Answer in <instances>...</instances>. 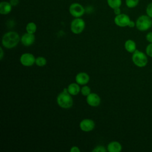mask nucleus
Listing matches in <instances>:
<instances>
[{"label": "nucleus", "instance_id": "b1692460", "mask_svg": "<svg viewBox=\"0 0 152 152\" xmlns=\"http://www.w3.org/2000/svg\"><path fill=\"white\" fill-rule=\"evenodd\" d=\"M106 151L107 150L103 146L98 145L92 150V152H106Z\"/></svg>", "mask_w": 152, "mask_h": 152}, {"label": "nucleus", "instance_id": "9b49d317", "mask_svg": "<svg viewBox=\"0 0 152 152\" xmlns=\"http://www.w3.org/2000/svg\"><path fill=\"white\" fill-rule=\"evenodd\" d=\"M34 41H35V36L34 35V34L29 33L27 32L24 34L21 37V43L26 46H29L33 45Z\"/></svg>", "mask_w": 152, "mask_h": 152}, {"label": "nucleus", "instance_id": "f3484780", "mask_svg": "<svg viewBox=\"0 0 152 152\" xmlns=\"http://www.w3.org/2000/svg\"><path fill=\"white\" fill-rule=\"evenodd\" d=\"M107 2L109 7L113 10L120 7L122 4L121 0H107Z\"/></svg>", "mask_w": 152, "mask_h": 152}, {"label": "nucleus", "instance_id": "39448f33", "mask_svg": "<svg viewBox=\"0 0 152 152\" xmlns=\"http://www.w3.org/2000/svg\"><path fill=\"white\" fill-rule=\"evenodd\" d=\"M85 26L86 24L84 21L79 17L75 18L71 21L70 28L71 31L74 34H78L83 32L85 28Z\"/></svg>", "mask_w": 152, "mask_h": 152}, {"label": "nucleus", "instance_id": "dca6fc26", "mask_svg": "<svg viewBox=\"0 0 152 152\" xmlns=\"http://www.w3.org/2000/svg\"><path fill=\"white\" fill-rule=\"evenodd\" d=\"M124 48L128 52L132 53L137 49V45L133 40L128 39L125 41L124 43Z\"/></svg>", "mask_w": 152, "mask_h": 152}, {"label": "nucleus", "instance_id": "4468645a", "mask_svg": "<svg viewBox=\"0 0 152 152\" xmlns=\"http://www.w3.org/2000/svg\"><path fill=\"white\" fill-rule=\"evenodd\" d=\"M12 10V5L10 2L3 1L0 3V13L3 15L9 14Z\"/></svg>", "mask_w": 152, "mask_h": 152}, {"label": "nucleus", "instance_id": "c756f323", "mask_svg": "<svg viewBox=\"0 0 152 152\" xmlns=\"http://www.w3.org/2000/svg\"><path fill=\"white\" fill-rule=\"evenodd\" d=\"M0 53H1V56H0V59H2L3 58V56H4V51H3V49L2 48H0Z\"/></svg>", "mask_w": 152, "mask_h": 152}, {"label": "nucleus", "instance_id": "ddd939ff", "mask_svg": "<svg viewBox=\"0 0 152 152\" xmlns=\"http://www.w3.org/2000/svg\"><path fill=\"white\" fill-rule=\"evenodd\" d=\"M122 145L116 141L109 142L107 147V150L109 152H120L122 150Z\"/></svg>", "mask_w": 152, "mask_h": 152}, {"label": "nucleus", "instance_id": "9d476101", "mask_svg": "<svg viewBox=\"0 0 152 152\" xmlns=\"http://www.w3.org/2000/svg\"><path fill=\"white\" fill-rule=\"evenodd\" d=\"M87 103L88 105L92 107H97L100 105L101 99L100 96L94 93H91L89 94L86 98Z\"/></svg>", "mask_w": 152, "mask_h": 152}, {"label": "nucleus", "instance_id": "423d86ee", "mask_svg": "<svg viewBox=\"0 0 152 152\" xmlns=\"http://www.w3.org/2000/svg\"><path fill=\"white\" fill-rule=\"evenodd\" d=\"M69 11L71 15L73 17L79 18L84 14L85 9L81 4L78 3H73L69 6Z\"/></svg>", "mask_w": 152, "mask_h": 152}, {"label": "nucleus", "instance_id": "f257e3e1", "mask_svg": "<svg viewBox=\"0 0 152 152\" xmlns=\"http://www.w3.org/2000/svg\"><path fill=\"white\" fill-rule=\"evenodd\" d=\"M20 40L19 34L15 31H8L4 34L2 39V44L7 49H12L15 47Z\"/></svg>", "mask_w": 152, "mask_h": 152}, {"label": "nucleus", "instance_id": "393cba45", "mask_svg": "<svg viewBox=\"0 0 152 152\" xmlns=\"http://www.w3.org/2000/svg\"><path fill=\"white\" fill-rule=\"evenodd\" d=\"M145 39L148 42L152 43V31H150L146 34Z\"/></svg>", "mask_w": 152, "mask_h": 152}, {"label": "nucleus", "instance_id": "a211bd4d", "mask_svg": "<svg viewBox=\"0 0 152 152\" xmlns=\"http://www.w3.org/2000/svg\"><path fill=\"white\" fill-rule=\"evenodd\" d=\"M26 31L27 33L34 34L37 30V26L33 22L28 23L26 26Z\"/></svg>", "mask_w": 152, "mask_h": 152}, {"label": "nucleus", "instance_id": "20e7f679", "mask_svg": "<svg viewBox=\"0 0 152 152\" xmlns=\"http://www.w3.org/2000/svg\"><path fill=\"white\" fill-rule=\"evenodd\" d=\"M151 18L147 15L140 16L135 22L137 28L141 31L148 30L152 26V19Z\"/></svg>", "mask_w": 152, "mask_h": 152}, {"label": "nucleus", "instance_id": "bb28decb", "mask_svg": "<svg viewBox=\"0 0 152 152\" xmlns=\"http://www.w3.org/2000/svg\"><path fill=\"white\" fill-rule=\"evenodd\" d=\"M19 3L18 0H10V4L12 5V6H15Z\"/></svg>", "mask_w": 152, "mask_h": 152}, {"label": "nucleus", "instance_id": "7ed1b4c3", "mask_svg": "<svg viewBox=\"0 0 152 152\" xmlns=\"http://www.w3.org/2000/svg\"><path fill=\"white\" fill-rule=\"evenodd\" d=\"M132 61L135 66L139 68L145 67L148 63L147 55L143 52L136 49L132 53Z\"/></svg>", "mask_w": 152, "mask_h": 152}, {"label": "nucleus", "instance_id": "6e6552de", "mask_svg": "<svg viewBox=\"0 0 152 152\" xmlns=\"http://www.w3.org/2000/svg\"><path fill=\"white\" fill-rule=\"evenodd\" d=\"M130 21L131 20L129 17L125 14H120L119 15H116L114 18L115 24L121 27L128 26Z\"/></svg>", "mask_w": 152, "mask_h": 152}, {"label": "nucleus", "instance_id": "a878e982", "mask_svg": "<svg viewBox=\"0 0 152 152\" xmlns=\"http://www.w3.org/2000/svg\"><path fill=\"white\" fill-rule=\"evenodd\" d=\"M70 151L71 152H80V150L79 149V148L77 146H73L71 147V148L70 149Z\"/></svg>", "mask_w": 152, "mask_h": 152}, {"label": "nucleus", "instance_id": "cd10ccee", "mask_svg": "<svg viewBox=\"0 0 152 152\" xmlns=\"http://www.w3.org/2000/svg\"><path fill=\"white\" fill-rule=\"evenodd\" d=\"M135 25H136L134 21H133L131 20V21H129V24H128V26L129 27L133 28V27H134L135 26Z\"/></svg>", "mask_w": 152, "mask_h": 152}, {"label": "nucleus", "instance_id": "f03ea898", "mask_svg": "<svg viewBox=\"0 0 152 152\" xmlns=\"http://www.w3.org/2000/svg\"><path fill=\"white\" fill-rule=\"evenodd\" d=\"M58 104L62 108L69 109L72 107L73 104V100L67 88H64V91L60 93L56 98Z\"/></svg>", "mask_w": 152, "mask_h": 152}, {"label": "nucleus", "instance_id": "412c9836", "mask_svg": "<svg viewBox=\"0 0 152 152\" xmlns=\"http://www.w3.org/2000/svg\"><path fill=\"white\" fill-rule=\"evenodd\" d=\"M80 91L84 96H87L91 93V88L87 86H84L81 87Z\"/></svg>", "mask_w": 152, "mask_h": 152}, {"label": "nucleus", "instance_id": "aec40b11", "mask_svg": "<svg viewBox=\"0 0 152 152\" xmlns=\"http://www.w3.org/2000/svg\"><path fill=\"white\" fill-rule=\"evenodd\" d=\"M139 2V0H125V3L128 8H132L135 7Z\"/></svg>", "mask_w": 152, "mask_h": 152}, {"label": "nucleus", "instance_id": "1a4fd4ad", "mask_svg": "<svg viewBox=\"0 0 152 152\" xmlns=\"http://www.w3.org/2000/svg\"><path fill=\"white\" fill-rule=\"evenodd\" d=\"M95 127L94 121L90 119H84L80 123V128L84 132L92 131Z\"/></svg>", "mask_w": 152, "mask_h": 152}, {"label": "nucleus", "instance_id": "f8f14e48", "mask_svg": "<svg viewBox=\"0 0 152 152\" xmlns=\"http://www.w3.org/2000/svg\"><path fill=\"white\" fill-rule=\"evenodd\" d=\"M90 81V77L86 72H81L75 76V81L79 85H86Z\"/></svg>", "mask_w": 152, "mask_h": 152}, {"label": "nucleus", "instance_id": "c85d7f7f", "mask_svg": "<svg viewBox=\"0 0 152 152\" xmlns=\"http://www.w3.org/2000/svg\"><path fill=\"white\" fill-rule=\"evenodd\" d=\"M114 13L116 15H119L121 14V10H120V8H116L115 9H114Z\"/></svg>", "mask_w": 152, "mask_h": 152}, {"label": "nucleus", "instance_id": "5701e85b", "mask_svg": "<svg viewBox=\"0 0 152 152\" xmlns=\"http://www.w3.org/2000/svg\"><path fill=\"white\" fill-rule=\"evenodd\" d=\"M146 13L148 16L152 18V2L148 4L146 8Z\"/></svg>", "mask_w": 152, "mask_h": 152}, {"label": "nucleus", "instance_id": "2eb2a0df", "mask_svg": "<svg viewBox=\"0 0 152 152\" xmlns=\"http://www.w3.org/2000/svg\"><path fill=\"white\" fill-rule=\"evenodd\" d=\"M67 89L68 93L72 96L77 95L81 91L80 87L79 84L77 83H72L69 84L67 87Z\"/></svg>", "mask_w": 152, "mask_h": 152}, {"label": "nucleus", "instance_id": "6ab92c4d", "mask_svg": "<svg viewBox=\"0 0 152 152\" xmlns=\"http://www.w3.org/2000/svg\"><path fill=\"white\" fill-rule=\"evenodd\" d=\"M35 64L39 66H44L47 64V60L43 56H38L36 58Z\"/></svg>", "mask_w": 152, "mask_h": 152}, {"label": "nucleus", "instance_id": "0eeeda50", "mask_svg": "<svg viewBox=\"0 0 152 152\" xmlns=\"http://www.w3.org/2000/svg\"><path fill=\"white\" fill-rule=\"evenodd\" d=\"M20 61L23 65L25 66H30L35 63L36 58L32 53H24L21 55Z\"/></svg>", "mask_w": 152, "mask_h": 152}, {"label": "nucleus", "instance_id": "4be33fe9", "mask_svg": "<svg viewBox=\"0 0 152 152\" xmlns=\"http://www.w3.org/2000/svg\"><path fill=\"white\" fill-rule=\"evenodd\" d=\"M145 53L148 56L152 58V43H149V44L146 46Z\"/></svg>", "mask_w": 152, "mask_h": 152}]
</instances>
